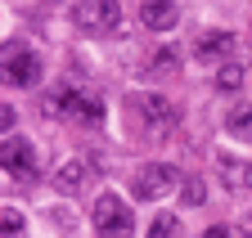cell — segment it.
<instances>
[{"label":"cell","mask_w":252,"mask_h":238,"mask_svg":"<svg viewBox=\"0 0 252 238\" xmlns=\"http://www.w3.org/2000/svg\"><path fill=\"white\" fill-rule=\"evenodd\" d=\"M230 50H234V36L230 32H203L194 41V58H198V63H225Z\"/></svg>","instance_id":"obj_9"},{"label":"cell","mask_w":252,"mask_h":238,"mask_svg":"<svg viewBox=\"0 0 252 238\" xmlns=\"http://www.w3.org/2000/svg\"><path fill=\"white\" fill-rule=\"evenodd\" d=\"M171 185H176V166H167V162L140 166V175H135V198L153 202V198H162V193H167Z\"/></svg>","instance_id":"obj_7"},{"label":"cell","mask_w":252,"mask_h":238,"mask_svg":"<svg viewBox=\"0 0 252 238\" xmlns=\"http://www.w3.org/2000/svg\"><path fill=\"white\" fill-rule=\"evenodd\" d=\"M72 23L81 32H90V36H108V32L122 27V5L117 0H81L72 9Z\"/></svg>","instance_id":"obj_2"},{"label":"cell","mask_w":252,"mask_h":238,"mask_svg":"<svg viewBox=\"0 0 252 238\" xmlns=\"http://www.w3.org/2000/svg\"><path fill=\"white\" fill-rule=\"evenodd\" d=\"M248 238H252V220H248Z\"/></svg>","instance_id":"obj_20"},{"label":"cell","mask_w":252,"mask_h":238,"mask_svg":"<svg viewBox=\"0 0 252 238\" xmlns=\"http://www.w3.org/2000/svg\"><path fill=\"white\" fill-rule=\"evenodd\" d=\"M140 23L149 27V32H171V27L180 23V9H176V0H144L140 5Z\"/></svg>","instance_id":"obj_8"},{"label":"cell","mask_w":252,"mask_h":238,"mask_svg":"<svg viewBox=\"0 0 252 238\" xmlns=\"http://www.w3.org/2000/svg\"><path fill=\"white\" fill-rule=\"evenodd\" d=\"M0 68H5V81L9 85H36L41 81V54L23 45V41H5L0 50Z\"/></svg>","instance_id":"obj_1"},{"label":"cell","mask_w":252,"mask_h":238,"mask_svg":"<svg viewBox=\"0 0 252 238\" xmlns=\"http://www.w3.org/2000/svg\"><path fill=\"white\" fill-rule=\"evenodd\" d=\"M203 238H230V229H225V225H212V229H207Z\"/></svg>","instance_id":"obj_18"},{"label":"cell","mask_w":252,"mask_h":238,"mask_svg":"<svg viewBox=\"0 0 252 238\" xmlns=\"http://www.w3.org/2000/svg\"><path fill=\"white\" fill-rule=\"evenodd\" d=\"M0 166H5V175H14L18 185H32L36 180V153H32V144L18 139V135H5V148H0Z\"/></svg>","instance_id":"obj_6"},{"label":"cell","mask_w":252,"mask_h":238,"mask_svg":"<svg viewBox=\"0 0 252 238\" xmlns=\"http://www.w3.org/2000/svg\"><path fill=\"white\" fill-rule=\"evenodd\" d=\"M149 238H180V220L176 216H158L149 225Z\"/></svg>","instance_id":"obj_14"},{"label":"cell","mask_w":252,"mask_h":238,"mask_svg":"<svg viewBox=\"0 0 252 238\" xmlns=\"http://www.w3.org/2000/svg\"><path fill=\"white\" fill-rule=\"evenodd\" d=\"M0 238H27V225H23L18 207H5V216H0Z\"/></svg>","instance_id":"obj_12"},{"label":"cell","mask_w":252,"mask_h":238,"mask_svg":"<svg viewBox=\"0 0 252 238\" xmlns=\"http://www.w3.org/2000/svg\"><path fill=\"white\" fill-rule=\"evenodd\" d=\"M239 85H243V68H239V63L216 68V90H239Z\"/></svg>","instance_id":"obj_13"},{"label":"cell","mask_w":252,"mask_h":238,"mask_svg":"<svg viewBox=\"0 0 252 238\" xmlns=\"http://www.w3.org/2000/svg\"><path fill=\"white\" fill-rule=\"evenodd\" d=\"M225 126H230V135H239V139H252V104H248V99L230 108Z\"/></svg>","instance_id":"obj_11"},{"label":"cell","mask_w":252,"mask_h":238,"mask_svg":"<svg viewBox=\"0 0 252 238\" xmlns=\"http://www.w3.org/2000/svg\"><path fill=\"white\" fill-rule=\"evenodd\" d=\"M131 225H135V216H131V207H126L117 193H104L99 202H94V229H99L104 238H126Z\"/></svg>","instance_id":"obj_5"},{"label":"cell","mask_w":252,"mask_h":238,"mask_svg":"<svg viewBox=\"0 0 252 238\" xmlns=\"http://www.w3.org/2000/svg\"><path fill=\"white\" fill-rule=\"evenodd\" d=\"M220 175H225V185H230V189L239 185V162H234L230 153H220Z\"/></svg>","instance_id":"obj_16"},{"label":"cell","mask_w":252,"mask_h":238,"mask_svg":"<svg viewBox=\"0 0 252 238\" xmlns=\"http://www.w3.org/2000/svg\"><path fill=\"white\" fill-rule=\"evenodd\" d=\"M248 185H252V166H248Z\"/></svg>","instance_id":"obj_19"},{"label":"cell","mask_w":252,"mask_h":238,"mask_svg":"<svg viewBox=\"0 0 252 238\" xmlns=\"http://www.w3.org/2000/svg\"><path fill=\"white\" fill-rule=\"evenodd\" d=\"M158 68L171 72V68H176V50H162V54H158Z\"/></svg>","instance_id":"obj_17"},{"label":"cell","mask_w":252,"mask_h":238,"mask_svg":"<svg viewBox=\"0 0 252 238\" xmlns=\"http://www.w3.org/2000/svg\"><path fill=\"white\" fill-rule=\"evenodd\" d=\"M203 193H207V189H203V180H189L180 198H185V207H203Z\"/></svg>","instance_id":"obj_15"},{"label":"cell","mask_w":252,"mask_h":238,"mask_svg":"<svg viewBox=\"0 0 252 238\" xmlns=\"http://www.w3.org/2000/svg\"><path fill=\"white\" fill-rule=\"evenodd\" d=\"M131 112L140 117V126L153 131V135H167V131L176 126V117H180L167 95H135V99H131Z\"/></svg>","instance_id":"obj_4"},{"label":"cell","mask_w":252,"mask_h":238,"mask_svg":"<svg viewBox=\"0 0 252 238\" xmlns=\"http://www.w3.org/2000/svg\"><path fill=\"white\" fill-rule=\"evenodd\" d=\"M86 180H90V166H86V162H77V158H72V162H63V166L54 171V185H59L63 193H72V189H81Z\"/></svg>","instance_id":"obj_10"},{"label":"cell","mask_w":252,"mask_h":238,"mask_svg":"<svg viewBox=\"0 0 252 238\" xmlns=\"http://www.w3.org/2000/svg\"><path fill=\"white\" fill-rule=\"evenodd\" d=\"M45 112L50 117H90V122L104 117V108L94 104L90 95H81L77 85H54V90L45 95Z\"/></svg>","instance_id":"obj_3"}]
</instances>
